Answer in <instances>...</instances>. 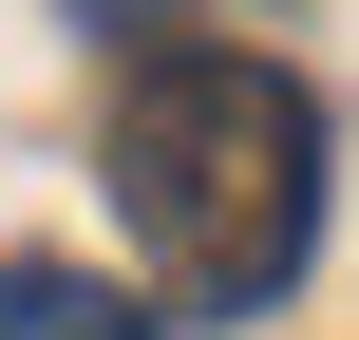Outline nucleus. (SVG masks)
Returning a JSON list of instances; mask_svg holds the SVG:
<instances>
[{
	"label": "nucleus",
	"mask_w": 359,
	"mask_h": 340,
	"mask_svg": "<svg viewBox=\"0 0 359 340\" xmlns=\"http://www.w3.org/2000/svg\"><path fill=\"white\" fill-rule=\"evenodd\" d=\"M0 340H151V303L95 265H0Z\"/></svg>",
	"instance_id": "obj_2"
},
{
	"label": "nucleus",
	"mask_w": 359,
	"mask_h": 340,
	"mask_svg": "<svg viewBox=\"0 0 359 340\" xmlns=\"http://www.w3.org/2000/svg\"><path fill=\"white\" fill-rule=\"evenodd\" d=\"M114 208L151 246V284L189 322H265L322 246V95L284 57H227V38H170L133 95H114Z\"/></svg>",
	"instance_id": "obj_1"
},
{
	"label": "nucleus",
	"mask_w": 359,
	"mask_h": 340,
	"mask_svg": "<svg viewBox=\"0 0 359 340\" xmlns=\"http://www.w3.org/2000/svg\"><path fill=\"white\" fill-rule=\"evenodd\" d=\"M76 19H95V38H114V19H133V38H151V19H189V0H76Z\"/></svg>",
	"instance_id": "obj_3"
}]
</instances>
